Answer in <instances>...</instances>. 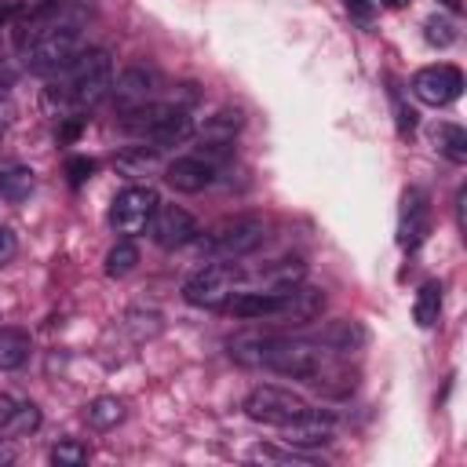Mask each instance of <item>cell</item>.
I'll use <instances>...</instances> for the list:
<instances>
[{
	"label": "cell",
	"instance_id": "cell-7",
	"mask_svg": "<svg viewBox=\"0 0 467 467\" xmlns=\"http://www.w3.org/2000/svg\"><path fill=\"white\" fill-rule=\"evenodd\" d=\"M303 412H307V402L296 391L278 387V383H260L245 398V416L256 423H267V427H285Z\"/></svg>",
	"mask_w": 467,
	"mask_h": 467
},
{
	"label": "cell",
	"instance_id": "cell-6",
	"mask_svg": "<svg viewBox=\"0 0 467 467\" xmlns=\"http://www.w3.org/2000/svg\"><path fill=\"white\" fill-rule=\"evenodd\" d=\"M238 282H242V271L234 263H208L201 271H194L183 285V300L190 307H204V311H223V303L238 293Z\"/></svg>",
	"mask_w": 467,
	"mask_h": 467
},
{
	"label": "cell",
	"instance_id": "cell-24",
	"mask_svg": "<svg viewBox=\"0 0 467 467\" xmlns=\"http://www.w3.org/2000/svg\"><path fill=\"white\" fill-rule=\"evenodd\" d=\"M135 267H139V249H135L132 238L117 242V245L106 253V278H128Z\"/></svg>",
	"mask_w": 467,
	"mask_h": 467
},
{
	"label": "cell",
	"instance_id": "cell-36",
	"mask_svg": "<svg viewBox=\"0 0 467 467\" xmlns=\"http://www.w3.org/2000/svg\"><path fill=\"white\" fill-rule=\"evenodd\" d=\"M442 5H445V8L452 12V15H460V8H463V5H460V0H442Z\"/></svg>",
	"mask_w": 467,
	"mask_h": 467
},
{
	"label": "cell",
	"instance_id": "cell-11",
	"mask_svg": "<svg viewBox=\"0 0 467 467\" xmlns=\"http://www.w3.org/2000/svg\"><path fill=\"white\" fill-rule=\"evenodd\" d=\"M427 234H431V201L423 190L409 186L402 194V208H398V245L412 253L423 245Z\"/></svg>",
	"mask_w": 467,
	"mask_h": 467
},
{
	"label": "cell",
	"instance_id": "cell-30",
	"mask_svg": "<svg viewBox=\"0 0 467 467\" xmlns=\"http://www.w3.org/2000/svg\"><path fill=\"white\" fill-rule=\"evenodd\" d=\"M343 12L351 15V23H358L362 30L376 26V0H340Z\"/></svg>",
	"mask_w": 467,
	"mask_h": 467
},
{
	"label": "cell",
	"instance_id": "cell-17",
	"mask_svg": "<svg viewBox=\"0 0 467 467\" xmlns=\"http://www.w3.org/2000/svg\"><path fill=\"white\" fill-rule=\"evenodd\" d=\"M365 340H369L365 325H362V322H351V318L329 322L325 329L314 333V343H322L329 354H351V351H362Z\"/></svg>",
	"mask_w": 467,
	"mask_h": 467
},
{
	"label": "cell",
	"instance_id": "cell-34",
	"mask_svg": "<svg viewBox=\"0 0 467 467\" xmlns=\"http://www.w3.org/2000/svg\"><path fill=\"white\" fill-rule=\"evenodd\" d=\"M12 84H15V70L8 59H0V92H8Z\"/></svg>",
	"mask_w": 467,
	"mask_h": 467
},
{
	"label": "cell",
	"instance_id": "cell-12",
	"mask_svg": "<svg viewBox=\"0 0 467 467\" xmlns=\"http://www.w3.org/2000/svg\"><path fill=\"white\" fill-rule=\"evenodd\" d=\"M282 431V442L293 445V449H314V445H329L333 434H336V416L329 409H311L303 416H296L293 423L278 427Z\"/></svg>",
	"mask_w": 467,
	"mask_h": 467
},
{
	"label": "cell",
	"instance_id": "cell-20",
	"mask_svg": "<svg viewBox=\"0 0 467 467\" xmlns=\"http://www.w3.org/2000/svg\"><path fill=\"white\" fill-rule=\"evenodd\" d=\"M30 351H34V340H30L26 329H15V325L0 329V373L23 369L26 358H30Z\"/></svg>",
	"mask_w": 467,
	"mask_h": 467
},
{
	"label": "cell",
	"instance_id": "cell-16",
	"mask_svg": "<svg viewBox=\"0 0 467 467\" xmlns=\"http://www.w3.org/2000/svg\"><path fill=\"white\" fill-rule=\"evenodd\" d=\"M285 293V307H282V318L278 322H289V325H311L322 318L325 311V293L314 289V285H289L282 289Z\"/></svg>",
	"mask_w": 467,
	"mask_h": 467
},
{
	"label": "cell",
	"instance_id": "cell-25",
	"mask_svg": "<svg viewBox=\"0 0 467 467\" xmlns=\"http://www.w3.org/2000/svg\"><path fill=\"white\" fill-rule=\"evenodd\" d=\"M37 427H41V409L34 402H15L12 416L5 420V427H0V431H5L8 438H19V434H30Z\"/></svg>",
	"mask_w": 467,
	"mask_h": 467
},
{
	"label": "cell",
	"instance_id": "cell-37",
	"mask_svg": "<svg viewBox=\"0 0 467 467\" xmlns=\"http://www.w3.org/2000/svg\"><path fill=\"white\" fill-rule=\"evenodd\" d=\"M380 5H383V8H405L409 0H380Z\"/></svg>",
	"mask_w": 467,
	"mask_h": 467
},
{
	"label": "cell",
	"instance_id": "cell-14",
	"mask_svg": "<svg viewBox=\"0 0 467 467\" xmlns=\"http://www.w3.org/2000/svg\"><path fill=\"white\" fill-rule=\"evenodd\" d=\"M282 307H285V293H274V289H263V293H234L223 311L242 318V322H263V318H282Z\"/></svg>",
	"mask_w": 467,
	"mask_h": 467
},
{
	"label": "cell",
	"instance_id": "cell-5",
	"mask_svg": "<svg viewBox=\"0 0 467 467\" xmlns=\"http://www.w3.org/2000/svg\"><path fill=\"white\" fill-rule=\"evenodd\" d=\"M124 117H128L124 128L135 132V135H146L157 150L161 146H179V143H186L194 135V117L183 106H168V103L150 106L146 103V106H139V110H132Z\"/></svg>",
	"mask_w": 467,
	"mask_h": 467
},
{
	"label": "cell",
	"instance_id": "cell-9",
	"mask_svg": "<svg viewBox=\"0 0 467 467\" xmlns=\"http://www.w3.org/2000/svg\"><path fill=\"white\" fill-rule=\"evenodd\" d=\"M146 230H150V242L157 249L175 253V249H186L197 238V219L183 204H157V212H154Z\"/></svg>",
	"mask_w": 467,
	"mask_h": 467
},
{
	"label": "cell",
	"instance_id": "cell-15",
	"mask_svg": "<svg viewBox=\"0 0 467 467\" xmlns=\"http://www.w3.org/2000/svg\"><path fill=\"white\" fill-rule=\"evenodd\" d=\"M212 179H215V164L204 157H175L164 168V183L179 194H201L212 186Z\"/></svg>",
	"mask_w": 467,
	"mask_h": 467
},
{
	"label": "cell",
	"instance_id": "cell-18",
	"mask_svg": "<svg viewBox=\"0 0 467 467\" xmlns=\"http://www.w3.org/2000/svg\"><path fill=\"white\" fill-rule=\"evenodd\" d=\"M34 190H37V172L30 164H8V168H0V201L23 204V201H30Z\"/></svg>",
	"mask_w": 467,
	"mask_h": 467
},
{
	"label": "cell",
	"instance_id": "cell-23",
	"mask_svg": "<svg viewBox=\"0 0 467 467\" xmlns=\"http://www.w3.org/2000/svg\"><path fill=\"white\" fill-rule=\"evenodd\" d=\"M242 124H245L242 110H215V114L201 124V139H208V143H230L234 135L242 132Z\"/></svg>",
	"mask_w": 467,
	"mask_h": 467
},
{
	"label": "cell",
	"instance_id": "cell-31",
	"mask_svg": "<svg viewBox=\"0 0 467 467\" xmlns=\"http://www.w3.org/2000/svg\"><path fill=\"white\" fill-rule=\"evenodd\" d=\"M256 460H278V463H314L311 456H303V452H296L293 445L289 449H274V445H260L256 452H253Z\"/></svg>",
	"mask_w": 467,
	"mask_h": 467
},
{
	"label": "cell",
	"instance_id": "cell-28",
	"mask_svg": "<svg viewBox=\"0 0 467 467\" xmlns=\"http://www.w3.org/2000/svg\"><path fill=\"white\" fill-rule=\"evenodd\" d=\"M423 37H427V45H434V48H449V45H456L460 30H456V23H452V19H445V15H431V19L423 23Z\"/></svg>",
	"mask_w": 467,
	"mask_h": 467
},
{
	"label": "cell",
	"instance_id": "cell-10",
	"mask_svg": "<svg viewBox=\"0 0 467 467\" xmlns=\"http://www.w3.org/2000/svg\"><path fill=\"white\" fill-rule=\"evenodd\" d=\"M412 95L423 103V106H449L463 95V74L449 63H438V66H423L412 74Z\"/></svg>",
	"mask_w": 467,
	"mask_h": 467
},
{
	"label": "cell",
	"instance_id": "cell-19",
	"mask_svg": "<svg viewBox=\"0 0 467 467\" xmlns=\"http://www.w3.org/2000/svg\"><path fill=\"white\" fill-rule=\"evenodd\" d=\"M431 143H434V150H438L445 161H452V164H463V161H467V132H463L460 124H452V121H434V124H431Z\"/></svg>",
	"mask_w": 467,
	"mask_h": 467
},
{
	"label": "cell",
	"instance_id": "cell-22",
	"mask_svg": "<svg viewBox=\"0 0 467 467\" xmlns=\"http://www.w3.org/2000/svg\"><path fill=\"white\" fill-rule=\"evenodd\" d=\"M84 420H88L95 431H110V427H117V423L124 420V402L114 398V394H99V398L88 402Z\"/></svg>",
	"mask_w": 467,
	"mask_h": 467
},
{
	"label": "cell",
	"instance_id": "cell-3",
	"mask_svg": "<svg viewBox=\"0 0 467 467\" xmlns=\"http://www.w3.org/2000/svg\"><path fill=\"white\" fill-rule=\"evenodd\" d=\"M194 242H197V249L204 256L234 263V260L253 256L267 242V223L260 215H234V219L219 223L215 230H208L204 238H194Z\"/></svg>",
	"mask_w": 467,
	"mask_h": 467
},
{
	"label": "cell",
	"instance_id": "cell-38",
	"mask_svg": "<svg viewBox=\"0 0 467 467\" xmlns=\"http://www.w3.org/2000/svg\"><path fill=\"white\" fill-rule=\"evenodd\" d=\"M0 135H5V128H0Z\"/></svg>",
	"mask_w": 467,
	"mask_h": 467
},
{
	"label": "cell",
	"instance_id": "cell-26",
	"mask_svg": "<svg viewBox=\"0 0 467 467\" xmlns=\"http://www.w3.org/2000/svg\"><path fill=\"white\" fill-rule=\"evenodd\" d=\"M157 164V146H128V150H121L117 154V168L124 172V175H146L150 168Z\"/></svg>",
	"mask_w": 467,
	"mask_h": 467
},
{
	"label": "cell",
	"instance_id": "cell-27",
	"mask_svg": "<svg viewBox=\"0 0 467 467\" xmlns=\"http://www.w3.org/2000/svg\"><path fill=\"white\" fill-rule=\"evenodd\" d=\"M391 88H387V95H391V110H394V124H398V135L405 139V135H412V128H416V110L402 99V84L398 81H387Z\"/></svg>",
	"mask_w": 467,
	"mask_h": 467
},
{
	"label": "cell",
	"instance_id": "cell-13",
	"mask_svg": "<svg viewBox=\"0 0 467 467\" xmlns=\"http://www.w3.org/2000/svg\"><path fill=\"white\" fill-rule=\"evenodd\" d=\"M154 88H157V77H154L146 66H128V70L114 81L110 99H114V106H117L121 114H132V110H139V106H146V103L154 99Z\"/></svg>",
	"mask_w": 467,
	"mask_h": 467
},
{
	"label": "cell",
	"instance_id": "cell-32",
	"mask_svg": "<svg viewBox=\"0 0 467 467\" xmlns=\"http://www.w3.org/2000/svg\"><path fill=\"white\" fill-rule=\"evenodd\" d=\"M95 168H99V164H95L92 157H70V161H66V175H70V183H74V186L88 183V179L95 175Z\"/></svg>",
	"mask_w": 467,
	"mask_h": 467
},
{
	"label": "cell",
	"instance_id": "cell-35",
	"mask_svg": "<svg viewBox=\"0 0 467 467\" xmlns=\"http://www.w3.org/2000/svg\"><path fill=\"white\" fill-rule=\"evenodd\" d=\"M12 409H15V398L12 394H0V427H5V420L12 416Z\"/></svg>",
	"mask_w": 467,
	"mask_h": 467
},
{
	"label": "cell",
	"instance_id": "cell-2",
	"mask_svg": "<svg viewBox=\"0 0 467 467\" xmlns=\"http://www.w3.org/2000/svg\"><path fill=\"white\" fill-rule=\"evenodd\" d=\"M26 70L30 74H41V77H52L59 70H70L74 59L81 55V30L74 23H52V26H41L26 48Z\"/></svg>",
	"mask_w": 467,
	"mask_h": 467
},
{
	"label": "cell",
	"instance_id": "cell-33",
	"mask_svg": "<svg viewBox=\"0 0 467 467\" xmlns=\"http://www.w3.org/2000/svg\"><path fill=\"white\" fill-rule=\"evenodd\" d=\"M19 253V238L12 226H0V263H12Z\"/></svg>",
	"mask_w": 467,
	"mask_h": 467
},
{
	"label": "cell",
	"instance_id": "cell-8",
	"mask_svg": "<svg viewBox=\"0 0 467 467\" xmlns=\"http://www.w3.org/2000/svg\"><path fill=\"white\" fill-rule=\"evenodd\" d=\"M161 197L154 186H124L114 204H110V226L117 234H124V238H135V234H143L157 212Z\"/></svg>",
	"mask_w": 467,
	"mask_h": 467
},
{
	"label": "cell",
	"instance_id": "cell-29",
	"mask_svg": "<svg viewBox=\"0 0 467 467\" xmlns=\"http://www.w3.org/2000/svg\"><path fill=\"white\" fill-rule=\"evenodd\" d=\"M52 463H59V467H81V463H88V445H81L77 438H66V442H59L52 449Z\"/></svg>",
	"mask_w": 467,
	"mask_h": 467
},
{
	"label": "cell",
	"instance_id": "cell-4",
	"mask_svg": "<svg viewBox=\"0 0 467 467\" xmlns=\"http://www.w3.org/2000/svg\"><path fill=\"white\" fill-rule=\"evenodd\" d=\"M110 88H114V59L110 52L103 48H92V52H81L70 66V103L74 110H95L103 99H110Z\"/></svg>",
	"mask_w": 467,
	"mask_h": 467
},
{
	"label": "cell",
	"instance_id": "cell-21",
	"mask_svg": "<svg viewBox=\"0 0 467 467\" xmlns=\"http://www.w3.org/2000/svg\"><path fill=\"white\" fill-rule=\"evenodd\" d=\"M442 314V282H423L416 300H412V322L420 329H431Z\"/></svg>",
	"mask_w": 467,
	"mask_h": 467
},
{
	"label": "cell",
	"instance_id": "cell-1",
	"mask_svg": "<svg viewBox=\"0 0 467 467\" xmlns=\"http://www.w3.org/2000/svg\"><path fill=\"white\" fill-rule=\"evenodd\" d=\"M234 362L253 365V369H271L289 380L311 383L325 365L329 351L314 340H289V336H238L230 343Z\"/></svg>",
	"mask_w": 467,
	"mask_h": 467
}]
</instances>
